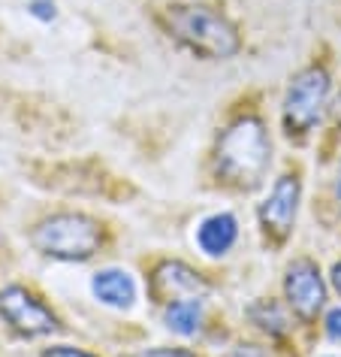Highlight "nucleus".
Here are the masks:
<instances>
[{
    "mask_svg": "<svg viewBox=\"0 0 341 357\" xmlns=\"http://www.w3.org/2000/svg\"><path fill=\"white\" fill-rule=\"evenodd\" d=\"M338 206H341V169H338Z\"/></svg>",
    "mask_w": 341,
    "mask_h": 357,
    "instance_id": "nucleus-20",
    "label": "nucleus"
},
{
    "mask_svg": "<svg viewBox=\"0 0 341 357\" xmlns=\"http://www.w3.org/2000/svg\"><path fill=\"white\" fill-rule=\"evenodd\" d=\"M31 243L51 261H88L103 243V227L82 212H61L37 225Z\"/></svg>",
    "mask_w": 341,
    "mask_h": 357,
    "instance_id": "nucleus-3",
    "label": "nucleus"
},
{
    "mask_svg": "<svg viewBox=\"0 0 341 357\" xmlns=\"http://www.w3.org/2000/svg\"><path fill=\"white\" fill-rule=\"evenodd\" d=\"M239 239V221L230 212H218V215H209L196 230V243L209 257H221L227 255Z\"/></svg>",
    "mask_w": 341,
    "mask_h": 357,
    "instance_id": "nucleus-9",
    "label": "nucleus"
},
{
    "mask_svg": "<svg viewBox=\"0 0 341 357\" xmlns=\"http://www.w3.org/2000/svg\"><path fill=\"white\" fill-rule=\"evenodd\" d=\"M332 284H335V291L341 294V261L332 266Z\"/></svg>",
    "mask_w": 341,
    "mask_h": 357,
    "instance_id": "nucleus-19",
    "label": "nucleus"
},
{
    "mask_svg": "<svg viewBox=\"0 0 341 357\" xmlns=\"http://www.w3.org/2000/svg\"><path fill=\"white\" fill-rule=\"evenodd\" d=\"M160 24L178 46L205 61L232 58L241 46L230 19H223L212 6H169L160 13Z\"/></svg>",
    "mask_w": 341,
    "mask_h": 357,
    "instance_id": "nucleus-2",
    "label": "nucleus"
},
{
    "mask_svg": "<svg viewBox=\"0 0 341 357\" xmlns=\"http://www.w3.org/2000/svg\"><path fill=\"white\" fill-rule=\"evenodd\" d=\"M42 357H94V354L79 351V348H70V345H55V348H49Z\"/></svg>",
    "mask_w": 341,
    "mask_h": 357,
    "instance_id": "nucleus-16",
    "label": "nucleus"
},
{
    "mask_svg": "<svg viewBox=\"0 0 341 357\" xmlns=\"http://www.w3.org/2000/svg\"><path fill=\"white\" fill-rule=\"evenodd\" d=\"M269 160H272V142L260 119H239L236 124H230L214 149L218 178L236 191L257 188Z\"/></svg>",
    "mask_w": 341,
    "mask_h": 357,
    "instance_id": "nucleus-1",
    "label": "nucleus"
},
{
    "mask_svg": "<svg viewBox=\"0 0 341 357\" xmlns=\"http://www.w3.org/2000/svg\"><path fill=\"white\" fill-rule=\"evenodd\" d=\"M332 121L341 128V91H338V97H335V103H332Z\"/></svg>",
    "mask_w": 341,
    "mask_h": 357,
    "instance_id": "nucleus-18",
    "label": "nucleus"
},
{
    "mask_svg": "<svg viewBox=\"0 0 341 357\" xmlns=\"http://www.w3.org/2000/svg\"><path fill=\"white\" fill-rule=\"evenodd\" d=\"M205 291V282L200 279V273L191 270L182 261H166L160 264L154 275H151V294L157 303H173L182 297H196Z\"/></svg>",
    "mask_w": 341,
    "mask_h": 357,
    "instance_id": "nucleus-8",
    "label": "nucleus"
},
{
    "mask_svg": "<svg viewBox=\"0 0 341 357\" xmlns=\"http://www.w3.org/2000/svg\"><path fill=\"white\" fill-rule=\"evenodd\" d=\"M326 336L332 342H341V306L326 312Z\"/></svg>",
    "mask_w": 341,
    "mask_h": 357,
    "instance_id": "nucleus-13",
    "label": "nucleus"
},
{
    "mask_svg": "<svg viewBox=\"0 0 341 357\" xmlns=\"http://www.w3.org/2000/svg\"><path fill=\"white\" fill-rule=\"evenodd\" d=\"M329 100V73L317 64L305 67L287 88L284 97V130L287 137H305L320 121Z\"/></svg>",
    "mask_w": 341,
    "mask_h": 357,
    "instance_id": "nucleus-4",
    "label": "nucleus"
},
{
    "mask_svg": "<svg viewBox=\"0 0 341 357\" xmlns=\"http://www.w3.org/2000/svg\"><path fill=\"white\" fill-rule=\"evenodd\" d=\"M136 357H196V354L187 351V348H145Z\"/></svg>",
    "mask_w": 341,
    "mask_h": 357,
    "instance_id": "nucleus-14",
    "label": "nucleus"
},
{
    "mask_svg": "<svg viewBox=\"0 0 341 357\" xmlns=\"http://www.w3.org/2000/svg\"><path fill=\"white\" fill-rule=\"evenodd\" d=\"M166 327L175 330L178 336H193L200 330V321H203V306L196 297H184V300H175L166 306Z\"/></svg>",
    "mask_w": 341,
    "mask_h": 357,
    "instance_id": "nucleus-11",
    "label": "nucleus"
},
{
    "mask_svg": "<svg viewBox=\"0 0 341 357\" xmlns=\"http://www.w3.org/2000/svg\"><path fill=\"white\" fill-rule=\"evenodd\" d=\"M251 321H254L260 330H266L269 336H281V333H287V327H290V324H287V315L275 306V303H269V300L251 306Z\"/></svg>",
    "mask_w": 341,
    "mask_h": 357,
    "instance_id": "nucleus-12",
    "label": "nucleus"
},
{
    "mask_svg": "<svg viewBox=\"0 0 341 357\" xmlns=\"http://www.w3.org/2000/svg\"><path fill=\"white\" fill-rule=\"evenodd\" d=\"M31 13L37 15V19H42V22H51L55 19V3H51V0H33Z\"/></svg>",
    "mask_w": 341,
    "mask_h": 357,
    "instance_id": "nucleus-15",
    "label": "nucleus"
},
{
    "mask_svg": "<svg viewBox=\"0 0 341 357\" xmlns=\"http://www.w3.org/2000/svg\"><path fill=\"white\" fill-rule=\"evenodd\" d=\"M91 288H94L97 300L106 303V306H115V309H127V306H133V300H136V282L124 270H100L94 275Z\"/></svg>",
    "mask_w": 341,
    "mask_h": 357,
    "instance_id": "nucleus-10",
    "label": "nucleus"
},
{
    "mask_svg": "<svg viewBox=\"0 0 341 357\" xmlns=\"http://www.w3.org/2000/svg\"><path fill=\"white\" fill-rule=\"evenodd\" d=\"M296 212H299V178L281 176L266 203L260 206V227H263L266 239L281 245L296 225Z\"/></svg>",
    "mask_w": 341,
    "mask_h": 357,
    "instance_id": "nucleus-6",
    "label": "nucleus"
},
{
    "mask_svg": "<svg viewBox=\"0 0 341 357\" xmlns=\"http://www.w3.org/2000/svg\"><path fill=\"white\" fill-rule=\"evenodd\" d=\"M0 315L10 321L22 336H46L61 327L55 312L42 300L33 297L31 291L19 288V284H10V288L0 291Z\"/></svg>",
    "mask_w": 341,
    "mask_h": 357,
    "instance_id": "nucleus-5",
    "label": "nucleus"
},
{
    "mask_svg": "<svg viewBox=\"0 0 341 357\" xmlns=\"http://www.w3.org/2000/svg\"><path fill=\"white\" fill-rule=\"evenodd\" d=\"M230 357H266V354L260 351L257 345H241V348H236V351H232Z\"/></svg>",
    "mask_w": 341,
    "mask_h": 357,
    "instance_id": "nucleus-17",
    "label": "nucleus"
},
{
    "mask_svg": "<svg viewBox=\"0 0 341 357\" xmlns=\"http://www.w3.org/2000/svg\"><path fill=\"white\" fill-rule=\"evenodd\" d=\"M284 294L287 303L293 306V312L302 321H314L317 312L326 303V284H323V275L317 270V264L308 261V257H299V261L290 264L284 279Z\"/></svg>",
    "mask_w": 341,
    "mask_h": 357,
    "instance_id": "nucleus-7",
    "label": "nucleus"
}]
</instances>
